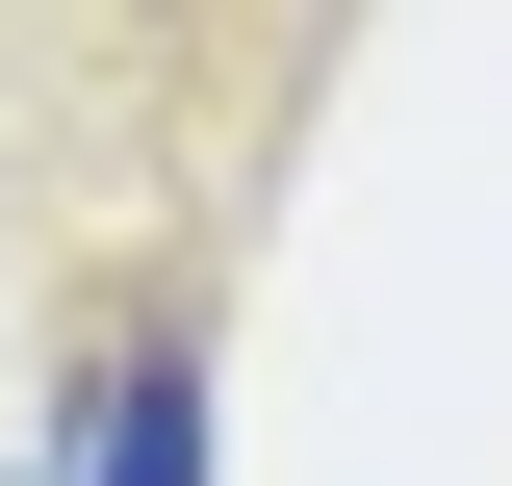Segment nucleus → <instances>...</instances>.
<instances>
[{
  "label": "nucleus",
  "mask_w": 512,
  "mask_h": 486,
  "mask_svg": "<svg viewBox=\"0 0 512 486\" xmlns=\"http://www.w3.org/2000/svg\"><path fill=\"white\" fill-rule=\"evenodd\" d=\"M77 486H180V359H103V410H77Z\"/></svg>",
  "instance_id": "nucleus-1"
}]
</instances>
